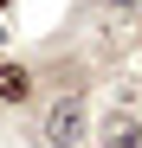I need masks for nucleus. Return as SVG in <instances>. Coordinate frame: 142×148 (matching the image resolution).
<instances>
[{
	"mask_svg": "<svg viewBox=\"0 0 142 148\" xmlns=\"http://www.w3.org/2000/svg\"><path fill=\"white\" fill-rule=\"evenodd\" d=\"M26 90H32V77H26V71H19V64H0V103H19Z\"/></svg>",
	"mask_w": 142,
	"mask_h": 148,
	"instance_id": "obj_3",
	"label": "nucleus"
},
{
	"mask_svg": "<svg viewBox=\"0 0 142 148\" xmlns=\"http://www.w3.org/2000/svg\"><path fill=\"white\" fill-rule=\"evenodd\" d=\"M103 7H116V13H136V7H142V0H103Z\"/></svg>",
	"mask_w": 142,
	"mask_h": 148,
	"instance_id": "obj_4",
	"label": "nucleus"
},
{
	"mask_svg": "<svg viewBox=\"0 0 142 148\" xmlns=\"http://www.w3.org/2000/svg\"><path fill=\"white\" fill-rule=\"evenodd\" d=\"M84 97H52V103H45V116H39V142L45 148H84Z\"/></svg>",
	"mask_w": 142,
	"mask_h": 148,
	"instance_id": "obj_1",
	"label": "nucleus"
},
{
	"mask_svg": "<svg viewBox=\"0 0 142 148\" xmlns=\"http://www.w3.org/2000/svg\"><path fill=\"white\" fill-rule=\"evenodd\" d=\"M97 135H103V148H142V122H136L129 110H110V116L97 122Z\"/></svg>",
	"mask_w": 142,
	"mask_h": 148,
	"instance_id": "obj_2",
	"label": "nucleus"
}]
</instances>
